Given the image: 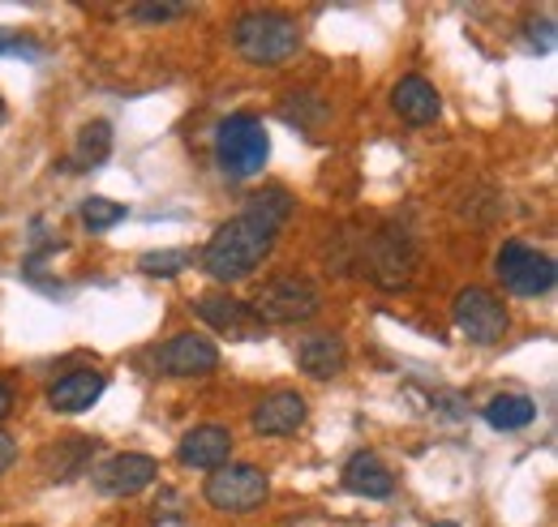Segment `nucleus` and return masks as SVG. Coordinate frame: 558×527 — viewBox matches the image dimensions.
I'll use <instances>...</instances> for the list:
<instances>
[{"label": "nucleus", "mask_w": 558, "mask_h": 527, "mask_svg": "<svg viewBox=\"0 0 558 527\" xmlns=\"http://www.w3.org/2000/svg\"><path fill=\"white\" fill-rule=\"evenodd\" d=\"M207 502L223 515H250L271 498V480L254 463H223L207 476Z\"/></svg>", "instance_id": "6"}, {"label": "nucleus", "mask_w": 558, "mask_h": 527, "mask_svg": "<svg viewBox=\"0 0 558 527\" xmlns=\"http://www.w3.org/2000/svg\"><path fill=\"white\" fill-rule=\"evenodd\" d=\"M95 455H99V442L95 438H65V442H57V446H48L39 455V467L52 480H73V476H82L90 467Z\"/></svg>", "instance_id": "18"}, {"label": "nucleus", "mask_w": 558, "mask_h": 527, "mask_svg": "<svg viewBox=\"0 0 558 527\" xmlns=\"http://www.w3.org/2000/svg\"><path fill=\"white\" fill-rule=\"evenodd\" d=\"M177 459L185 467H198V471H215V467L232 463V433L223 425H198L181 438Z\"/></svg>", "instance_id": "15"}, {"label": "nucleus", "mask_w": 558, "mask_h": 527, "mask_svg": "<svg viewBox=\"0 0 558 527\" xmlns=\"http://www.w3.org/2000/svg\"><path fill=\"white\" fill-rule=\"evenodd\" d=\"M537 420V403L529 395H494L486 403V425L489 429H502V433H515V429H529Z\"/></svg>", "instance_id": "20"}, {"label": "nucleus", "mask_w": 558, "mask_h": 527, "mask_svg": "<svg viewBox=\"0 0 558 527\" xmlns=\"http://www.w3.org/2000/svg\"><path fill=\"white\" fill-rule=\"evenodd\" d=\"M356 266L383 292H400L417 274V245H413V236L404 228L383 223V228L365 232V241L356 245Z\"/></svg>", "instance_id": "3"}, {"label": "nucleus", "mask_w": 558, "mask_h": 527, "mask_svg": "<svg viewBox=\"0 0 558 527\" xmlns=\"http://www.w3.org/2000/svg\"><path fill=\"white\" fill-rule=\"evenodd\" d=\"M434 527H460V524H451V519H442V524H434Z\"/></svg>", "instance_id": "28"}, {"label": "nucleus", "mask_w": 558, "mask_h": 527, "mask_svg": "<svg viewBox=\"0 0 558 527\" xmlns=\"http://www.w3.org/2000/svg\"><path fill=\"white\" fill-rule=\"evenodd\" d=\"M13 403H17V395H13V387H9L4 378H0V420H4L9 412H13Z\"/></svg>", "instance_id": "27"}, {"label": "nucleus", "mask_w": 558, "mask_h": 527, "mask_svg": "<svg viewBox=\"0 0 558 527\" xmlns=\"http://www.w3.org/2000/svg\"><path fill=\"white\" fill-rule=\"evenodd\" d=\"M271 159V137L267 125L254 112H232L215 130V163L228 181H250L267 168Z\"/></svg>", "instance_id": "4"}, {"label": "nucleus", "mask_w": 558, "mask_h": 527, "mask_svg": "<svg viewBox=\"0 0 558 527\" xmlns=\"http://www.w3.org/2000/svg\"><path fill=\"white\" fill-rule=\"evenodd\" d=\"M301 26L288 13H271V9H254L241 13L232 22V48L241 52V61L258 69H279L288 65L301 52Z\"/></svg>", "instance_id": "2"}, {"label": "nucleus", "mask_w": 558, "mask_h": 527, "mask_svg": "<svg viewBox=\"0 0 558 527\" xmlns=\"http://www.w3.org/2000/svg\"><path fill=\"white\" fill-rule=\"evenodd\" d=\"M155 369L168 378H210L219 369V347L207 334H172L163 347H155Z\"/></svg>", "instance_id": "9"}, {"label": "nucleus", "mask_w": 558, "mask_h": 527, "mask_svg": "<svg viewBox=\"0 0 558 527\" xmlns=\"http://www.w3.org/2000/svg\"><path fill=\"white\" fill-rule=\"evenodd\" d=\"M108 155H112V125L108 121H90V125H82L77 142H73L70 168L73 172H90V168L108 163Z\"/></svg>", "instance_id": "19"}, {"label": "nucleus", "mask_w": 558, "mask_h": 527, "mask_svg": "<svg viewBox=\"0 0 558 527\" xmlns=\"http://www.w3.org/2000/svg\"><path fill=\"white\" fill-rule=\"evenodd\" d=\"M194 314H198L210 330L228 334V339H258V334L267 330L254 318L250 301H236V296H198Z\"/></svg>", "instance_id": "13"}, {"label": "nucleus", "mask_w": 558, "mask_h": 527, "mask_svg": "<svg viewBox=\"0 0 558 527\" xmlns=\"http://www.w3.org/2000/svg\"><path fill=\"white\" fill-rule=\"evenodd\" d=\"M181 13H185V4H134V22H168Z\"/></svg>", "instance_id": "25"}, {"label": "nucleus", "mask_w": 558, "mask_h": 527, "mask_svg": "<svg viewBox=\"0 0 558 527\" xmlns=\"http://www.w3.org/2000/svg\"><path fill=\"white\" fill-rule=\"evenodd\" d=\"M82 223H86V232H108V228H117L121 219H125V206L112 198H86L82 201Z\"/></svg>", "instance_id": "21"}, {"label": "nucleus", "mask_w": 558, "mask_h": 527, "mask_svg": "<svg viewBox=\"0 0 558 527\" xmlns=\"http://www.w3.org/2000/svg\"><path fill=\"white\" fill-rule=\"evenodd\" d=\"M296 365H301L305 378L327 382V378L344 373V365H349V343H344L336 330H314V334H305V339L296 343Z\"/></svg>", "instance_id": "12"}, {"label": "nucleus", "mask_w": 558, "mask_h": 527, "mask_svg": "<svg viewBox=\"0 0 558 527\" xmlns=\"http://www.w3.org/2000/svg\"><path fill=\"white\" fill-rule=\"evenodd\" d=\"M104 391H108V378H104L99 369H73V373L57 378V382L48 387V407L61 412V416H77V412L95 407Z\"/></svg>", "instance_id": "14"}, {"label": "nucleus", "mask_w": 558, "mask_h": 527, "mask_svg": "<svg viewBox=\"0 0 558 527\" xmlns=\"http://www.w3.org/2000/svg\"><path fill=\"white\" fill-rule=\"evenodd\" d=\"M0 125H4V99H0Z\"/></svg>", "instance_id": "29"}, {"label": "nucleus", "mask_w": 558, "mask_h": 527, "mask_svg": "<svg viewBox=\"0 0 558 527\" xmlns=\"http://www.w3.org/2000/svg\"><path fill=\"white\" fill-rule=\"evenodd\" d=\"M494 274L498 283L511 292V296H546L555 292L558 283V266L550 254L524 245V241H507L494 258Z\"/></svg>", "instance_id": "7"}, {"label": "nucleus", "mask_w": 558, "mask_h": 527, "mask_svg": "<svg viewBox=\"0 0 558 527\" xmlns=\"http://www.w3.org/2000/svg\"><path fill=\"white\" fill-rule=\"evenodd\" d=\"M0 57H31V61H39V57H44V48H39L31 35L0 30Z\"/></svg>", "instance_id": "24"}, {"label": "nucleus", "mask_w": 558, "mask_h": 527, "mask_svg": "<svg viewBox=\"0 0 558 527\" xmlns=\"http://www.w3.org/2000/svg\"><path fill=\"white\" fill-rule=\"evenodd\" d=\"M555 17H529L524 22V44L533 52H555Z\"/></svg>", "instance_id": "23"}, {"label": "nucleus", "mask_w": 558, "mask_h": 527, "mask_svg": "<svg viewBox=\"0 0 558 527\" xmlns=\"http://www.w3.org/2000/svg\"><path fill=\"white\" fill-rule=\"evenodd\" d=\"M391 108L409 121V125H434L438 121V112H442V99H438V90H434V82L429 77H421V73H409V77H400L396 82V90H391Z\"/></svg>", "instance_id": "16"}, {"label": "nucleus", "mask_w": 558, "mask_h": 527, "mask_svg": "<svg viewBox=\"0 0 558 527\" xmlns=\"http://www.w3.org/2000/svg\"><path fill=\"white\" fill-rule=\"evenodd\" d=\"M250 309L263 327H296V322H310L323 309V292L305 274H279V279L258 287Z\"/></svg>", "instance_id": "5"}, {"label": "nucleus", "mask_w": 558, "mask_h": 527, "mask_svg": "<svg viewBox=\"0 0 558 527\" xmlns=\"http://www.w3.org/2000/svg\"><path fill=\"white\" fill-rule=\"evenodd\" d=\"M344 489L356 498H391L396 493V476L387 471V463L378 459L374 451H356L344 463Z\"/></svg>", "instance_id": "17"}, {"label": "nucleus", "mask_w": 558, "mask_h": 527, "mask_svg": "<svg viewBox=\"0 0 558 527\" xmlns=\"http://www.w3.org/2000/svg\"><path fill=\"white\" fill-rule=\"evenodd\" d=\"M138 266L146 270V274H163V279H172V274H181L185 266H194V254H190V249H159V254H146Z\"/></svg>", "instance_id": "22"}, {"label": "nucleus", "mask_w": 558, "mask_h": 527, "mask_svg": "<svg viewBox=\"0 0 558 527\" xmlns=\"http://www.w3.org/2000/svg\"><path fill=\"white\" fill-rule=\"evenodd\" d=\"M305 416H310L305 395H296V391H271V395L254 407L250 425H254L258 438H288V433H296L305 425Z\"/></svg>", "instance_id": "11"}, {"label": "nucleus", "mask_w": 558, "mask_h": 527, "mask_svg": "<svg viewBox=\"0 0 558 527\" xmlns=\"http://www.w3.org/2000/svg\"><path fill=\"white\" fill-rule=\"evenodd\" d=\"M451 322L469 343L489 347L511 330V314L489 287H460L456 301H451Z\"/></svg>", "instance_id": "8"}, {"label": "nucleus", "mask_w": 558, "mask_h": 527, "mask_svg": "<svg viewBox=\"0 0 558 527\" xmlns=\"http://www.w3.org/2000/svg\"><path fill=\"white\" fill-rule=\"evenodd\" d=\"M159 476V463L150 455H138V451H125V455H112L99 467H90V485L108 498H134L146 485H155Z\"/></svg>", "instance_id": "10"}, {"label": "nucleus", "mask_w": 558, "mask_h": 527, "mask_svg": "<svg viewBox=\"0 0 558 527\" xmlns=\"http://www.w3.org/2000/svg\"><path fill=\"white\" fill-rule=\"evenodd\" d=\"M13 459H17V442H13V433L0 429V476L13 467Z\"/></svg>", "instance_id": "26"}, {"label": "nucleus", "mask_w": 558, "mask_h": 527, "mask_svg": "<svg viewBox=\"0 0 558 527\" xmlns=\"http://www.w3.org/2000/svg\"><path fill=\"white\" fill-rule=\"evenodd\" d=\"M288 219H292V198L279 185L258 189V194H250L241 215L223 219L210 232V241L203 245L198 262H203V270H207L215 283H241V279H250L258 266L271 258L279 228Z\"/></svg>", "instance_id": "1"}]
</instances>
